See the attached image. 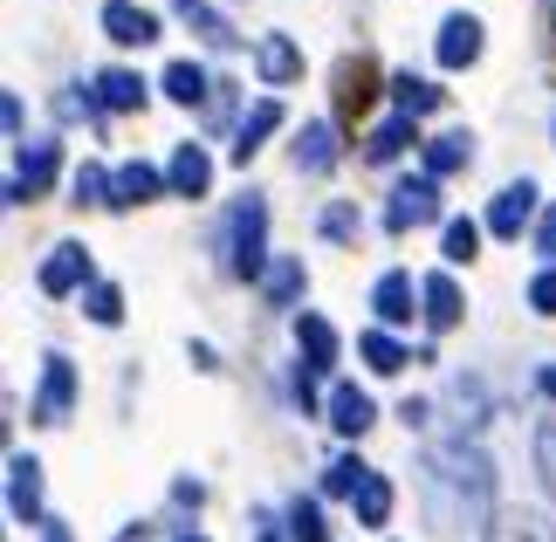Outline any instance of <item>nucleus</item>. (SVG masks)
Returning <instances> with one entry per match:
<instances>
[{"mask_svg": "<svg viewBox=\"0 0 556 542\" xmlns=\"http://www.w3.org/2000/svg\"><path fill=\"white\" fill-rule=\"evenodd\" d=\"M426 494H433L440 529L475 522V515H488V502H495V467H488V453L475 440H446V446L426 453Z\"/></svg>", "mask_w": 556, "mask_h": 542, "instance_id": "f257e3e1", "label": "nucleus"}, {"mask_svg": "<svg viewBox=\"0 0 556 542\" xmlns=\"http://www.w3.org/2000/svg\"><path fill=\"white\" fill-rule=\"evenodd\" d=\"M220 268L233 281H268V200L262 192H241L220 220Z\"/></svg>", "mask_w": 556, "mask_h": 542, "instance_id": "f03ea898", "label": "nucleus"}, {"mask_svg": "<svg viewBox=\"0 0 556 542\" xmlns=\"http://www.w3.org/2000/svg\"><path fill=\"white\" fill-rule=\"evenodd\" d=\"M55 172H62V144L55 138H28L14 151V172H8V206H35L41 192L55 186Z\"/></svg>", "mask_w": 556, "mask_h": 542, "instance_id": "7ed1b4c3", "label": "nucleus"}, {"mask_svg": "<svg viewBox=\"0 0 556 542\" xmlns=\"http://www.w3.org/2000/svg\"><path fill=\"white\" fill-rule=\"evenodd\" d=\"M70 412H76V364L62 351H49L41 357V385L28 399V419L35 426H70Z\"/></svg>", "mask_w": 556, "mask_h": 542, "instance_id": "20e7f679", "label": "nucleus"}, {"mask_svg": "<svg viewBox=\"0 0 556 542\" xmlns=\"http://www.w3.org/2000/svg\"><path fill=\"white\" fill-rule=\"evenodd\" d=\"M440 220V179H399L392 200H384V234H413V227H433ZM446 227V220H440Z\"/></svg>", "mask_w": 556, "mask_h": 542, "instance_id": "39448f33", "label": "nucleus"}, {"mask_svg": "<svg viewBox=\"0 0 556 542\" xmlns=\"http://www.w3.org/2000/svg\"><path fill=\"white\" fill-rule=\"evenodd\" d=\"M35 281H41V295H83L97 281V262H90V248H83V241H55L49 254H41Z\"/></svg>", "mask_w": 556, "mask_h": 542, "instance_id": "423d86ee", "label": "nucleus"}, {"mask_svg": "<svg viewBox=\"0 0 556 542\" xmlns=\"http://www.w3.org/2000/svg\"><path fill=\"white\" fill-rule=\"evenodd\" d=\"M8 515L21 529H41L49 508H41V461L35 453H8Z\"/></svg>", "mask_w": 556, "mask_h": 542, "instance_id": "0eeeda50", "label": "nucleus"}, {"mask_svg": "<svg viewBox=\"0 0 556 542\" xmlns=\"http://www.w3.org/2000/svg\"><path fill=\"white\" fill-rule=\"evenodd\" d=\"M282 117H289V111H282V103H275V97L248 103V111H241V124H233V144H227V159L248 172L254 159H262V144H268L275 131H282Z\"/></svg>", "mask_w": 556, "mask_h": 542, "instance_id": "6e6552de", "label": "nucleus"}, {"mask_svg": "<svg viewBox=\"0 0 556 542\" xmlns=\"http://www.w3.org/2000/svg\"><path fill=\"white\" fill-rule=\"evenodd\" d=\"M488 49V28H481V14H446L440 21V35H433V55H440V70H475Z\"/></svg>", "mask_w": 556, "mask_h": 542, "instance_id": "1a4fd4ad", "label": "nucleus"}, {"mask_svg": "<svg viewBox=\"0 0 556 542\" xmlns=\"http://www.w3.org/2000/svg\"><path fill=\"white\" fill-rule=\"evenodd\" d=\"M522 227H536V179H508L488 206V234L502 241H522Z\"/></svg>", "mask_w": 556, "mask_h": 542, "instance_id": "9d476101", "label": "nucleus"}, {"mask_svg": "<svg viewBox=\"0 0 556 542\" xmlns=\"http://www.w3.org/2000/svg\"><path fill=\"white\" fill-rule=\"evenodd\" d=\"M295 351H303V371H337V323L316 310H295Z\"/></svg>", "mask_w": 556, "mask_h": 542, "instance_id": "9b49d317", "label": "nucleus"}, {"mask_svg": "<svg viewBox=\"0 0 556 542\" xmlns=\"http://www.w3.org/2000/svg\"><path fill=\"white\" fill-rule=\"evenodd\" d=\"M324 419L337 426V440H365V432H371V419H378V405H371V392H365V385H330V412H324Z\"/></svg>", "mask_w": 556, "mask_h": 542, "instance_id": "f8f14e48", "label": "nucleus"}, {"mask_svg": "<svg viewBox=\"0 0 556 542\" xmlns=\"http://www.w3.org/2000/svg\"><path fill=\"white\" fill-rule=\"evenodd\" d=\"M165 186H173L179 200H206V192H213V159H206L200 138H186V144L173 151V165H165Z\"/></svg>", "mask_w": 556, "mask_h": 542, "instance_id": "ddd939ff", "label": "nucleus"}, {"mask_svg": "<svg viewBox=\"0 0 556 542\" xmlns=\"http://www.w3.org/2000/svg\"><path fill=\"white\" fill-rule=\"evenodd\" d=\"M159 192H173V186H165V172L144 165V159H131V165L111 172V213H131V206H144V200H159Z\"/></svg>", "mask_w": 556, "mask_h": 542, "instance_id": "4468645a", "label": "nucleus"}, {"mask_svg": "<svg viewBox=\"0 0 556 542\" xmlns=\"http://www.w3.org/2000/svg\"><path fill=\"white\" fill-rule=\"evenodd\" d=\"M419 316H426V330H433V337H446L467 316V302H460V289H454V275H446V268L419 281Z\"/></svg>", "mask_w": 556, "mask_h": 542, "instance_id": "2eb2a0df", "label": "nucleus"}, {"mask_svg": "<svg viewBox=\"0 0 556 542\" xmlns=\"http://www.w3.org/2000/svg\"><path fill=\"white\" fill-rule=\"evenodd\" d=\"M173 14H179V21H186V28L200 35V41H206V49H220V55L241 49V28H233V21H227L220 8H213V0H173Z\"/></svg>", "mask_w": 556, "mask_h": 542, "instance_id": "dca6fc26", "label": "nucleus"}, {"mask_svg": "<svg viewBox=\"0 0 556 542\" xmlns=\"http://www.w3.org/2000/svg\"><path fill=\"white\" fill-rule=\"evenodd\" d=\"M419 281L405 275V268H384L378 281H371V310H378V323L384 330H392V323H413V310H419Z\"/></svg>", "mask_w": 556, "mask_h": 542, "instance_id": "f3484780", "label": "nucleus"}, {"mask_svg": "<svg viewBox=\"0 0 556 542\" xmlns=\"http://www.w3.org/2000/svg\"><path fill=\"white\" fill-rule=\"evenodd\" d=\"M103 35L117 41V49H144V41H159V21L138 8V0H103Z\"/></svg>", "mask_w": 556, "mask_h": 542, "instance_id": "a211bd4d", "label": "nucleus"}, {"mask_svg": "<svg viewBox=\"0 0 556 542\" xmlns=\"http://www.w3.org/2000/svg\"><path fill=\"white\" fill-rule=\"evenodd\" d=\"M254 62H262V83H275V90L303 83V49H295L289 35H262L254 41Z\"/></svg>", "mask_w": 556, "mask_h": 542, "instance_id": "6ab92c4d", "label": "nucleus"}, {"mask_svg": "<svg viewBox=\"0 0 556 542\" xmlns=\"http://www.w3.org/2000/svg\"><path fill=\"white\" fill-rule=\"evenodd\" d=\"M419 159H426V179H454V172L475 165V138H467V131H440V138L419 144Z\"/></svg>", "mask_w": 556, "mask_h": 542, "instance_id": "aec40b11", "label": "nucleus"}, {"mask_svg": "<svg viewBox=\"0 0 556 542\" xmlns=\"http://www.w3.org/2000/svg\"><path fill=\"white\" fill-rule=\"evenodd\" d=\"M413 144H426V138H419V117H399V111H392V117H384L378 131L365 138V159H371V165H392V159H405Z\"/></svg>", "mask_w": 556, "mask_h": 542, "instance_id": "412c9836", "label": "nucleus"}, {"mask_svg": "<svg viewBox=\"0 0 556 542\" xmlns=\"http://www.w3.org/2000/svg\"><path fill=\"white\" fill-rule=\"evenodd\" d=\"M159 83H165V97H173L179 111H200V103H213V90H220V76H206L200 62H173Z\"/></svg>", "mask_w": 556, "mask_h": 542, "instance_id": "4be33fe9", "label": "nucleus"}, {"mask_svg": "<svg viewBox=\"0 0 556 542\" xmlns=\"http://www.w3.org/2000/svg\"><path fill=\"white\" fill-rule=\"evenodd\" d=\"M337 151H344V144H337V124H324V117H316V124H303V138H295V172L324 179V172L337 165Z\"/></svg>", "mask_w": 556, "mask_h": 542, "instance_id": "5701e85b", "label": "nucleus"}, {"mask_svg": "<svg viewBox=\"0 0 556 542\" xmlns=\"http://www.w3.org/2000/svg\"><path fill=\"white\" fill-rule=\"evenodd\" d=\"M384 90H392L399 117H426V111H440V103H446L440 83H426V76H413V70H392V76H384Z\"/></svg>", "mask_w": 556, "mask_h": 542, "instance_id": "b1692460", "label": "nucleus"}, {"mask_svg": "<svg viewBox=\"0 0 556 542\" xmlns=\"http://www.w3.org/2000/svg\"><path fill=\"white\" fill-rule=\"evenodd\" d=\"M488 542H556V522H549V515H536V508H495Z\"/></svg>", "mask_w": 556, "mask_h": 542, "instance_id": "393cba45", "label": "nucleus"}, {"mask_svg": "<svg viewBox=\"0 0 556 542\" xmlns=\"http://www.w3.org/2000/svg\"><path fill=\"white\" fill-rule=\"evenodd\" d=\"M90 97H97V111H111V117L117 111H144V76L138 70H103Z\"/></svg>", "mask_w": 556, "mask_h": 542, "instance_id": "a878e982", "label": "nucleus"}, {"mask_svg": "<svg viewBox=\"0 0 556 542\" xmlns=\"http://www.w3.org/2000/svg\"><path fill=\"white\" fill-rule=\"evenodd\" d=\"M303 289H309V268L295 262V254H282V262L268 268V281H262V295L275 302V310H295V302H303Z\"/></svg>", "mask_w": 556, "mask_h": 542, "instance_id": "bb28decb", "label": "nucleus"}, {"mask_svg": "<svg viewBox=\"0 0 556 542\" xmlns=\"http://www.w3.org/2000/svg\"><path fill=\"white\" fill-rule=\"evenodd\" d=\"M357 357H365V371L392 378V371H405V357H413V351H405L392 330H365V337H357Z\"/></svg>", "mask_w": 556, "mask_h": 542, "instance_id": "cd10ccee", "label": "nucleus"}, {"mask_svg": "<svg viewBox=\"0 0 556 542\" xmlns=\"http://www.w3.org/2000/svg\"><path fill=\"white\" fill-rule=\"evenodd\" d=\"M282 535H289V542H330L324 502H309V494H295V502L282 508Z\"/></svg>", "mask_w": 556, "mask_h": 542, "instance_id": "c85d7f7f", "label": "nucleus"}, {"mask_svg": "<svg viewBox=\"0 0 556 542\" xmlns=\"http://www.w3.org/2000/svg\"><path fill=\"white\" fill-rule=\"evenodd\" d=\"M475 254H481V220L454 213V220L440 227V262H446V268H460V262H475Z\"/></svg>", "mask_w": 556, "mask_h": 542, "instance_id": "c756f323", "label": "nucleus"}, {"mask_svg": "<svg viewBox=\"0 0 556 542\" xmlns=\"http://www.w3.org/2000/svg\"><path fill=\"white\" fill-rule=\"evenodd\" d=\"M351 508H357V522H365V529H384V522H392V481L371 474V481L351 494Z\"/></svg>", "mask_w": 556, "mask_h": 542, "instance_id": "7c9ffc66", "label": "nucleus"}, {"mask_svg": "<svg viewBox=\"0 0 556 542\" xmlns=\"http://www.w3.org/2000/svg\"><path fill=\"white\" fill-rule=\"evenodd\" d=\"M316 234H324L330 248H351L357 234H365V213H357L351 200H330V206H324V220H316Z\"/></svg>", "mask_w": 556, "mask_h": 542, "instance_id": "2f4dec72", "label": "nucleus"}, {"mask_svg": "<svg viewBox=\"0 0 556 542\" xmlns=\"http://www.w3.org/2000/svg\"><path fill=\"white\" fill-rule=\"evenodd\" d=\"M83 316L103 323V330H117L124 323V289L117 281H90V289H83Z\"/></svg>", "mask_w": 556, "mask_h": 542, "instance_id": "473e14b6", "label": "nucleus"}, {"mask_svg": "<svg viewBox=\"0 0 556 542\" xmlns=\"http://www.w3.org/2000/svg\"><path fill=\"white\" fill-rule=\"evenodd\" d=\"M365 481H371V467L357 461V453H337V461H330V474H324V494H344V502H351V494L365 488Z\"/></svg>", "mask_w": 556, "mask_h": 542, "instance_id": "72a5a7b5", "label": "nucleus"}, {"mask_svg": "<svg viewBox=\"0 0 556 542\" xmlns=\"http://www.w3.org/2000/svg\"><path fill=\"white\" fill-rule=\"evenodd\" d=\"M70 200H76V206H111V172H103V165H76Z\"/></svg>", "mask_w": 556, "mask_h": 542, "instance_id": "f704fd0d", "label": "nucleus"}, {"mask_svg": "<svg viewBox=\"0 0 556 542\" xmlns=\"http://www.w3.org/2000/svg\"><path fill=\"white\" fill-rule=\"evenodd\" d=\"M536 474H543V488L556 494V419L536 426Z\"/></svg>", "mask_w": 556, "mask_h": 542, "instance_id": "c9c22d12", "label": "nucleus"}, {"mask_svg": "<svg viewBox=\"0 0 556 542\" xmlns=\"http://www.w3.org/2000/svg\"><path fill=\"white\" fill-rule=\"evenodd\" d=\"M529 310H536V316H556V268H543L536 281H529Z\"/></svg>", "mask_w": 556, "mask_h": 542, "instance_id": "e433bc0d", "label": "nucleus"}, {"mask_svg": "<svg viewBox=\"0 0 556 542\" xmlns=\"http://www.w3.org/2000/svg\"><path fill=\"white\" fill-rule=\"evenodd\" d=\"M536 254H543V262L556 268V206H549L543 220H536Z\"/></svg>", "mask_w": 556, "mask_h": 542, "instance_id": "4c0bfd02", "label": "nucleus"}, {"mask_svg": "<svg viewBox=\"0 0 556 542\" xmlns=\"http://www.w3.org/2000/svg\"><path fill=\"white\" fill-rule=\"evenodd\" d=\"M309 378H316V371H303V364H295V378H289V392H295V405H303V412H316V392H309Z\"/></svg>", "mask_w": 556, "mask_h": 542, "instance_id": "58836bf2", "label": "nucleus"}, {"mask_svg": "<svg viewBox=\"0 0 556 542\" xmlns=\"http://www.w3.org/2000/svg\"><path fill=\"white\" fill-rule=\"evenodd\" d=\"M0 124H8V138H14V144H28V138H21V97L0 103Z\"/></svg>", "mask_w": 556, "mask_h": 542, "instance_id": "ea45409f", "label": "nucleus"}, {"mask_svg": "<svg viewBox=\"0 0 556 542\" xmlns=\"http://www.w3.org/2000/svg\"><path fill=\"white\" fill-rule=\"evenodd\" d=\"M173 502H179V508H200L206 488H200V481H173Z\"/></svg>", "mask_w": 556, "mask_h": 542, "instance_id": "a19ab883", "label": "nucleus"}, {"mask_svg": "<svg viewBox=\"0 0 556 542\" xmlns=\"http://www.w3.org/2000/svg\"><path fill=\"white\" fill-rule=\"evenodd\" d=\"M426 412H433L426 399H405V405H399V419H405V426H426Z\"/></svg>", "mask_w": 556, "mask_h": 542, "instance_id": "79ce46f5", "label": "nucleus"}, {"mask_svg": "<svg viewBox=\"0 0 556 542\" xmlns=\"http://www.w3.org/2000/svg\"><path fill=\"white\" fill-rule=\"evenodd\" d=\"M41 542H70V529H62L55 515H49V522H41Z\"/></svg>", "mask_w": 556, "mask_h": 542, "instance_id": "37998d69", "label": "nucleus"}, {"mask_svg": "<svg viewBox=\"0 0 556 542\" xmlns=\"http://www.w3.org/2000/svg\"><path fill=\"white\" fill-rule=\"evenodd\" d=\"M536 385H543V392L556 399V364H543V378H536Z\"/></svg>", "mask_w": 556, "mask_h": 542, "instance_id": "c03bdc74", "label": "nucleus"}, {"mask_svg": "<svg viewBox=\"0 0 556 542\" xmlns=\"http://www.w3.org/2000/svg\"><path fill=\"white\" fill-rule=\"evenodd\" d=\"M254 542H282V535H275V529H254Z\"/></svg>", "mask_w": 556, "mask_h": 542, "instance_id": "a18cd8bd", "label": "nucleus"}, {"mask_svg": "<svg viewBox=\"0 0 556 542\" xmlns=\"http://www.w3.org/2000/svg\"><path fill=\"white\" fill-rule=\"evenodd\" d=\"M117 542H144V529H124V535H117Z\"/></svg>", "mask_w": 556, "mask_h": 542, "instance_id": "49530a36", "label": "nucleus"}, {"mask_svg": "<svg viewBox=\"0 0 556 542\" xmlns=\"http://www.w3.org/2000/svg\"><path fill=\"white\" fill-rule=\"evenodd\" d=\"M173 542H206V535H192V529H186V535H173Z\"/></svg>", "mask_w": 556, "mask_h": 542, "instance_id": "de8ad7c7", "label": "nucleus"}, {"mask_svg": "<svg viewBox=\"0 0 556 542\" xmlns=\"http://www.w3.org/2000/svg\"><path fill=\"white\" fill-rule=\"evenodd\" d=\"M549 144H556V117H549Z\"/></svg>", "mask_w": 556, "mask_h": 542, "instance_id": "09e8293b", "label": "nucleus"}]
</instances>
